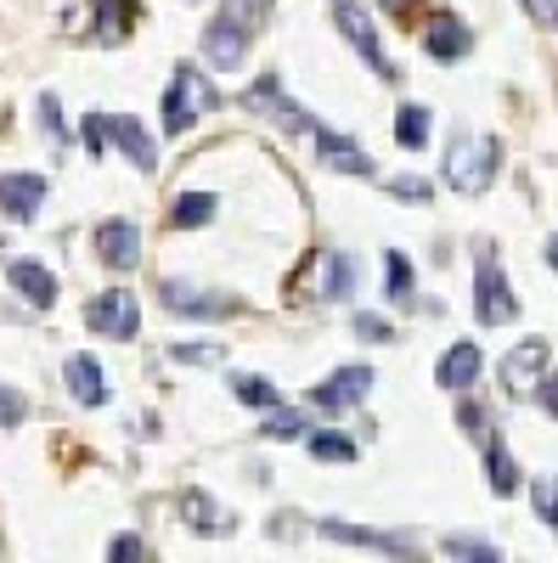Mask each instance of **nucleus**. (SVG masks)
<instances>
[{"label": "nucleus", "mask_w": 558, "mask_h": 563, "mask_svg": "<svg viewBox=\"0 0 558 563\" xmlns=\"http://www.w3.org/2000/svg\"><path fill=\"white\" fill-rule=\"evenodd\" d=\"M271 18V0H226V7L209 18L204 29V63L231 74V68H243L249 52H254V40Z\"/></svg>", "instance_id": "1"}, {"label": "nucleus", "mask_w": 558, "mask_h": 563, "mask_svg": "<svg viewBox=\"0 0 558 563\" xmlns=\"http://www.w3.org/2000/svg\"><path fill=\"white\" fill-rule=\"evenodd\" d=\"M502 169V141L496 135H474V130H457L451 147H446V186L462 198H480L491 192V180Z\"/></svg>", "instance_id": "2"}, {"label": "nucleus", "mask_w": 558, "mask_h": 563, "mask_svg": "<svg viewBox=\"0 0 558 563\" xmlns=\"http://www.w3.org/2000/svg\"><path fill=\"white\" fill-rule=\"evenodd\" d=\"M220 108V90H215V79L204 74V68H193V63H180L175 68V79H169V90H164V135H186L204 113H215Z\"/></svg>", "instance_id": "3"}, {"label": "nucleus", "mask_w": 558, "mask_h": 563, "mask_svg": "<svg viewBox=\"0 0 558 563\" xmlns=\"http://www.w3.org/2000/svg\"><path fill=\"white\" fill-rule=\"evenodd\" d=\"M333 29L344 34V45H350V52L372 68V74H379V79H395V63L384 57V40H379V23H372L366 18V7H361V0H333Z\"/></svg>", "instance_id": "4"}, {"label": "nucleus", "mask_w": 558, "mask_h": 563, "mask_svg": "<svg viewBox=\"0 0 558 563\" xmlns=\"http://www.w3.org/2000/svg\"><path fill=\"white\" fill-rule=\"evenodd\" d=\"M547 366H552V344L547 339H519L502 355V389L514 400H536V389L547 384Z\"/></svg>", "instance_id": "5"}, {"label": "nucleus", "mask_w": 558, "mask_h": 563, "mask_svg": "<svg viewBox=\"0 0 558 563\" xmlns=\"http://www.w3.org/2000/svg\"><path fill=\"white\" fill-rule=\"evenodd\" d=\"M474 316H480V327H502L519 316V299L507 288L502 265L491 260V249H480V260H474Z\"/></svg>", "instance_id": "6"}, {"label": "nucleus", "mask_w": 558, "mask_h": 563, "mask_svg": "<svg viewBox=\"0 0 558 563\" xmlns=\"http://www.w3.org/2000/svg\"><path fill=\"white\" fill-rule=\"evenodd\" d=\"M85 327L97 339H135L142 333V299L124 294V288H108L85 305Z\"/></svg>", "instance_id": "7"}, {"label": "nucleus", "mask_w": 558, "mask_h": 563, "mask_svg": "<svg viewBox=\"0 0 558 563\" xmlns=\"http://www.w3.org/2000/svg\"><path fill=\"white\" fill-rule=\"evenodd\" d=\"M243 108H249V113H260V119H271V124H283L288 135H305V130L316 124V119L288 97V90H283V79H276V74H260V79L243 90Z\"/></svg>", "instance_id": "8"}, {"label": "nucleus", "mask_w": 558, "mask_h": 563, "mask_svg": "<svg viewBox=\"0 0 558 563\" xmlns=\"http://www.w3.org/2000/svg\"><path fill=\"white\" fill-rule=\"evenodd\" d=\"M158 299H164L169 316H186V321H226L231 310H238L226 294H204V288H193V282H158Z\"/></svg>", "instance_id": "9"}, {"label": "nucleus", "mask_w": 558, "mask_h": 563, "mask_svg": "<svg viewBox=\"0 0 558 563\" xmlns=\"http://www.w3.org/2000/svg\"><path fill=\"white\" fill-rule=\"evenodd\" d=\"M90 249H97L102 265L130 271V265H142V225H130V220H102L97 231H90Z\"/></svg>", "instance_id": "10"}, {"label": "nucleus", "mask_w": 558, "mask_h": 563, "mask_svg": "<svg viewBox=\"0 0 558 563\" xmlns=\"http://www.w3.org/2000/svg\"><path fill=\"white\" fill-rule=\"evenodd\" d=\"M366 389H372V366H339L333 378H321L310 389V406L316 411H350L366 400Z\"/></svg>", "instance_id": "11"}, {"label": "nucleus", "mask_w": 558, "mask_h": 563, "mask_svg": "<svg viewBox=\"0 0 558 563\" xmlns=\"http://www.w3.org/2000/svg\"><path fill=\"white\" fill-rule=\"evenodd\" d=\"M424 52H429L435 63H457V57L474 52V34H469V23H462L457 12H435V18L424 23Z\"/></svg>", "instance_id": "12"}, {"label": "nucleus", "mask_w": 558, "mask_h": 563, "mask_svg": "<svg viewBox=\"0 0 558 563\" xmlns=\"http://www.w3.org/2000/svg\"><path fill=\"white\" fill-rule=\"evenodd\" d=\"M480 366H485L480 344H474V339H457V344L440 355V366H435V384L451 389V395H469V389L480 384Z\"/></svg>", "instance_id": "13"}, {"label": "nucleus", "mask_w": 558, "mask_h": 563, "mask_svg": "<svg viewBox=\"0 0 558 563\" xmlns=\"http://www.w3.org/2000/svg\"><path fill=\"white\" fill-rule=\"evenodd\" d=\"M321 536L328 541H344V547H372V552H390V558H424L417 552V541L406 536H390V530H361V525H344V519H321Z\"/></svg>", "instance_id": "14"}, {"label": "nucleus", "mask_w": 558, "mask_h": 563, "mask_svg": "<svg viewBox=\"0 0 558 563\" xmlns=\"http://www.w3.org/2000/svg\"><path fill=\"white\" fill-rule=\"evenodd\" d=\"M108 135H113V147L142 169V175H158V141L142 130V119H130V113H108Z\"/></svg>", "instance_id": "15"}, {"label": "nucleus", "mask_w": 558, "mask_h": 563, "mask_svg": "<svg viewBox=\"0 0 558 563\" xmlns=\"http://www.w3.org/2000/svg\"><path fill=\"white\" fill-rule=\"evenodd\" d=\"M45 203V175H29V169H12L0 175V209H7V220H34Z\"/></svg>", "instance_id": "16"}, {"label": "nucleus", "mask_w": 558, "mask_h": 563, "mask_svg": "<svg viewBox=\"0 0 558 563\" xmlns=\"http://www.w3.org/2000/svg\"><path fill=\"white\" fill-rule=\"evenodd\" d=\"M135 18H142L135 0H90V34H97L102 45H124V34L135 29Z\"/></svg>", "instance_id": "17"}, {"label": "nucleus", "mask_w": 558, "mask_h": 563, "mask_svg": "<svg viewBox=\"0 0 558 563\" xmlns=\"http://www.w3.org/2000/svg\"><path fill=\"white\" fill-rule=\"evenodd\" d=\"M7 282L29 299V305H40V310H52L57 305V276L45 271L40 260H7Z\"/></svg>", "instance_id": "18"}, {"label": "nucleus", "mask_w": 558, "mask_h": 563, "mask_svg": "<svg viewBox=\"0 0 558 563\" xmlns=\"http://www.w3.org/2000/svg\"><path fill=\"white\" fill-rule=\"evenodd\" d=\"M316 158L321 169H339V175H372V158L339 130H316Z\"/></svg>", "instance_id": "19"}, {"label": "nucleus", "mask_w": 558, "mask_h": 563, "mask_svg": "<svg viewBox=\"0 0 558 563\" xmlns=\"http://www.w3.org/2000/svg\"><path fill=\"white\" fill-rule=\"evenodd\" d=\"M63 378H68V395L79 406H108V372L97 366V355H68Z\"/></svg>", "instance_id": "20"}, {"label": "nucleus", "mask_w": 558, "mask_h": 563, "mask_svg": "<svg viewBox=\"0 0 558 563\" xmlns=\"http://www.w3.org/2000/svg\"><path fill=\"white\" fill-rule=\"evenodd\" d=\"M180 519L193 525L198 536H231V530H238V519H231V512H220L209 490H186V496H180Z\"/></svg>", "instance_id": "21"}, {"label": "nucleus", "mask_w": 558, "mask_h": 563, "mask_svg": "<svg viewBox=\"0 0 558 563\" xmlns=\"http://www.w3.org/2000/svg\"><path fill=\"white\" fill-rule=\"evenodd\" d=\"M215 209H220L215 192H180V198L169 203V225H175V231H198V225L215 220Z\"/></svg>", "instance_id": "22"}, {"label": "nucleus", "mask_w": 558, "mask_h": 563, "mask_svg": "<svg viewBox=\"0 0 558 563\" xmlns=\"http://www.w3.org/2000/svg\"><path fill=\"white\" fill-rule=\"evenodd\" d=\"M429 124H435V119H429L424 102H406V108L395 113V141H401L406 153H424V147H429Z\"/></svg>", "instance_id": "23"}, {"label": "nucleus", "mask_w": 558, "mask_h": 563, "mask_svg": "<svg viewBox=\"0 0 558 563\" xmlns=\"http://www.w3.org/2000/svg\"><path fill=\"white\" fill-rule=\"evenodd\" d=\"M355 288V260L350 254H321V299H350Z\"/></svg>", "instance_id": "24"}, {"label": "nucleus", "mask_w": 558, "mask_h": 563, "mask_svg": "<svg viewBox=\"0 0 558 563\" xmlns=\"http://www.w3.org/2000/svg\"><path fill=\"white\" fill-rule=\"evenodd\" d=\"M485 474H491V490H496V496H514V490L525 485V479H519V462L507 456V445H502V440H491V445H485Z\"/></svg>", "instance_id": "25"}, {"label": "nucleus", "mask_w": 558, "mask_h": 563, "mask_svg": "<svg viewBox=\"0 0 558 563\" xmlns=\"http://www.w3.org/2000/svg\"><path fill=\"white\" fill-rule=\"evenodd\" d=\"M231 395H238L243 406H254V411H283V395H276V384L254 378V372H231Z\"/></svg>", "instance_id": "26"}, {"label": "nucleus", "mask_w": 558, "mask_h": 563, "mask_svg": "<svg viewBox=\"0 0 558 563\" xmlns=\"http://www.w3.org/2000/svg\"><path fill=\"white\" fill-rule=\"evenodd\" d=\"M305 445H310V456H316V462H355V440H350V434H339V429H316Z\"/></svg>", "instance_id": "27"}, {"label": "nucleus", "mask_w": 558, "mask_h": 563, "mask_svg": "<svg viewBox=\"0 0 558 563\" xmlns=\"http://www.w3.org/2000/svg\"><path fill=\"white\" fill-rule=\"evenodd\" d=\"M260 440H310V429H305V411H271L265 417V429H260Z\"/></svg>", "instance_id": "28"}, {"label": "nucleus", "mask_w": 558, "mask_h": 563, "mask_svg": "<svg viewBox=\"0 0 558 563\" xmlns=\"http://www.w3.org/2000/svg\"><path fill=\"white\" fill-rule=\"evenodd\" d=\"M446 552L462 558V563H502V552L491 541H480V536H446Z\"/></svg>", "instance_id": "29"}, {"label": "nucleus", "mask_w": 558, "mask_h": 563, "mask_svg": "<svg viewBox=\"0 0 558 563\" xmlns=\"http://www.w3.org/2000/svg\"><path fill=\"white\" fill-rule=\"evenodd\" d=\"M530 501H536V519L558 530V479H552V474H541V479L530 485Z\"/></svg>", "instance_id": "30"}, {"label": "nucleus", "mask_w": 558, "mask_h": 563, "mask_svg": "<svg viewBox=\"0 0 558 563\" xmlns=\"http://www.w3.org/2000/svg\"><path fill=\"white\" fill-rule=\"evenodd\" d=\"M79 141H85V153H90V158L102 164L108 141H113V135H108V113H85V130H79Z\"/></svg>", "instance_id": "31"}, {"label": "nucleus", "mask_w": 558, "mask_h": 563, "mask_svg": "<svg viewBox=\"0 0 558 563\" xmlns=\"http://www.w3.org/2000/svg\"><path fill=\"white\" fill-rule=\"evenodd\" d=\"M384 265H390V299H406V294H412V260H406L401 249H390Z\"/></svg>", "instance_id": "32"}, {"label": "nucleus", "mask_w": 558, "mask_h": 563, "mask_svg": "<svg viewBox=\"0 0 558 563\" xmlns=\"http://www.w3.org/2000/svg\"><path fill=\"white\" fill-rule=\"evenodd\" d=\"M169 361H180V366H215L220 344H169Z\"/></svg>", "instance_id": "33"}, {"label": "nucleus", "mask_w": 558, "mask_h": 563, "mask_svg": "<svg viewBox=\"0 0 558 563\" xmlns=\"http://www.w3.org/2000/svg\"><path fill=\"white\" fill-rule=\"evenodd\" d=\"M23 417H29V400H23L12 384H0V429H18Z\"/></svg>", "instance_id": "34"}, {"label": "nucleus", "mask_w": 558, "mask_h": 563, "mask_svg": "<svg viewBox=\"0 0 558 563\" xmlns=\"http://www.w3.org/2000/svg\"><path fill=\"white\" fill-rule=\"evenodd\" d=\"M457 422H462V429H469L480 445H491V440H496V434H491V422H485V411H480L474 400H462V406H457Z\"/></svg>", "instance_id": "35"}, {"label": "nucleus", "mask_w": 558, "mask_h": 563, "mask_svg": "<svg viewBox=\"0 0 558 563\" xmlns=\"http://www.w3.org/2000/svg\"><path fill=\"white\" fill-rule=\"evenodd\" d=\"M355 339H366V344H390V339H395V327H390L384 316H366V310H361V316H355Z\"/></svg>", "instance_id": "36"}, {"label": "nucleus", "mask_w": 558, "mask_h": 563, "mask_svg": "<svg viewBox=\"0 0 558 563\" xmlns=\"http://www.w3.org/2000/svg\"><path fill=\"white\" fill-rule=\"evenodd\" d=\"M40 119H45V135L68 141V124H63V102L52 97V90H45V97H40Z\"/></svg>", "instance_id": "37"}, {"label": "nucleus", "mask_w": 558, "mask_h": 563, "mask_svg": "<svg viewBox=\"0 0 558 563\" xmlns=\"http://www.w3.org/2000/svg\"><path fill=\"white\" fill-rule=\"evenodd\" d=\"M108 563H147L142 536H119V541H113V552H108Z\"/></svg>", "instance_id": "38"}, {"label": "nucleus", "mask_w": 558, "mask_h": 563, "mask_svg": "<svg viewBox=\"0 0 558 563\" xmlns=\"http://www.w3.org/2000/svg\"><path fill=\"white\" fill-rule=\"evenodd\" d=\"M390 192L406 203H429V180H390Z\"/></svg>", "instance_id": "39"}, {"label": "nucleus", "mask_w": 558, "mask_h": 563, "mask_svg": "<svg viewBox=\"0 0 558 563\" xmlns=\"http://www.w3.org/2000/svg\"><path fill=\"white\" fill-rule=\"evenodd\" d=\"M536 400H541V411H547V417H558V372H547V384L536 389Z\"/></svg>", "instance_id": "40"}, {"label": "nucleus", "mask_w": 558, "mask_h": 563, "mask_svg": "<svg viewBox=\"0 0 558 563\" xmlns=\"http://www.w3.org/2000/svg\"><path fill=\"white\" fill-rule=\"evenodd\" d=\"M519 7H525V12L536 18V23H547V18L558 12V0H519Z\"/></svg>", "instance_id": "41"}, {"label": "nucleus", "mask_w": 558, "mask_h": 563, "mask_svg": "<svg viewBox=\"0 0 558 563\" xmlns=\"http://www.w3.org/2000/svg\"><path fill=\"white\" fill-rule=\"evenodd\" d=\"M379 7H384L390 18H412V7H417V0H379Z\"/></svg>", "instance_id": "42"}, {"label": "nucleus", "mask_w": 558, "mask_h": 563, "mask_svg": "<svg viewBox=\"0 0 558 563\" xmlns=\"http://www.w3.org/2000/svg\"><path fill=\"white\" fill-rule=\"evenodd\" d=\"M547 265L558 271V238H547Z\"/></svg>", "instance_id": "43"}, {"label": "nucleus", "mask_w": 558, "mask_h": 563, "mask_svg": "<svg viewBox=\"0 0 558 563\" xmlns=\"http://www.w3.org/2000/svg\"><path fill=\"white\" fill-rule=\"evenodd\" d=\"M552 29H558V12H552Z\"/></svg>", "instance_id": "44"}]
</instances>
